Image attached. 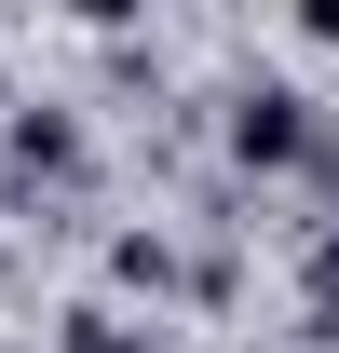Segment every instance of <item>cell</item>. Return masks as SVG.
I'll use <instances>...</instances> for the list:
<instances>
[{"mask_svg": "<svg viewBox=\"0 0 339 353\" xmlns=\"http://www.w3.org/2000/svg\"><path fill=\"white\" fill-rule=\"evenodd\" d=\"M298 340H312V353L339 340V218L312 231V245H298Z\"/></svg>", "mask_w": 339, "mask_h": 353, "instance_id": "obj_5", "label": "cell"}, {"mask_svg": "<svg viewBox=\"0 0 339 353\" xmlns=\"http://www.w3.org/2000/svg\"><path fill=\"white\" fill-rule=\"evenodd\" d=\"M0 353H41V340H0Z\"/></svg>", "mask_w": 339, "mask_h": 353, "instance_id": "obj_7", "label": "cell"}, {"mask_svg": "<svg viewBox=\"0 0 339 353\" xmlns=\"http://www.w3.org/2000/svg\"><path fill=\"white\" fill-rule=\"evenodd\" d=\"M312 136H326V95L285 82V68H245V82L217 95V150H231V176H298Z\"/></svg>", "mask_w": 339, "mask_h": 353, "instance_id": "obj_1", "label": "cell"}, {"mask_svg": "<svg viewBox=\"0 0 339 353\" xmlns=\"http://www.w3.org/2000/svg\"><path fill=\"white\" fill-rule=\"evenodd\" d=\"M298 54H339V0H312V14H298Z\"/></svg>", "mask_w": 339, "mask_h": 353, "instance_id": "obj_6", "label": "cell"}, {"mask_svg": "<svg viewBox=\"0 0 339 353\" xmlns=\"http://www.w3.org/2000/svg\"><path fill=\"white\" fill-rule=\"evenodd\" d=\"M95 136L68 95H0V204H41V190H82Z\"/></svg>", "mask_w": 339, "mask_h": 353, "instance_id": "obj_2", "label": "cell"}, {"mask_svg": "<svg viewBox=\"0 0 339 353\" xmlns=\"http://www.w3.org/2000/svg\"><path fill=\"white\" fill-rule=\"evenodd\" d=\"M109 285H95V299H123V312H163V299H190V259H176V231L163 218H136V231H109Z\"/></svg>", "mask_w": 339, "mask_h": 353, "instance_id": "obj_3", "label": "cell"}, {"mask_svg": "<svg viewBox=\"0 0 339 353\" xmlns=\"http://www.w3.org/2000/svg\"><path fill=\"white\" fill-rule=\"evenodd\" d=\"M41 353H163V326H150V312H123V299H68Z\"/></svg>", "mask_w": 339, "mask_h": 353, "instance_id": "obj_4", "label": "cell"}]
</instances>
